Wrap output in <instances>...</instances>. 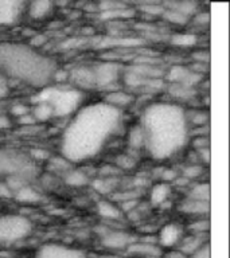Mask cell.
I'll list each match as a JSON object with an SVG mask.
<instances>
[{
    "label": "cell",
    "instance_id": "obj_1",
    "mask_svg": "<svg viewBox=\"0 0 230 258\" xmlns=\"http://www.w3.org/2000/svg\"><path fill=\"white\" fill-rule=\"evenodd\" d=\"M120 124V110L104 102L81 106L65 129L61 156L72 164L93 159L108 145Z\"/></svg>",
    "mask_w": 230,
    "mask_h": 258
},
{
    "label": "cell",
    "instance_id": "obj_2",
    "mask_svg": "<svg viewBox=\"0 0 230 258\" xmlns=\"http://www.w3.org/2000/svg\"><path fill=\"white\" fill-rule=\"evenodd\" d=\"M147 136L145 152L156 160H164L178 153L190 139L185 108L174 102L157 101L145 105L139 121Z\"/></svg>",
    "mask_w": 230,
    "mask_h": 258
},
{
    "label": "cell",
    "instance_id": "obj_3",
    "mask_svg": "<svg viewBox=\"0 0 230 258\" xmlns=\"http://www.w3.org/2000/svg\"><path fill=\"white\" fill-rule=\"evenodd\" d=\"M56 66L51 56L44 55L30 44L0 43V72L8 80H15L32 88H46L54 78Z\"/></svg>",
    "mask_w": 230,
    "mask_h": 258
},
{
    "label": "cell",
    "instance_id": "obj_4",
    "mask_svg": "<svg viewBox=\"0 0 230 258\" xmlns=\"http://www.w3.org/2000/svg\"><path fill=\"white\" fill-rule=\"evenodd\" d=\"M82 98L84 92L72 86L70 89H48L46 97L40 101H44L51 106L54 117H65L76 113L82 106Z\"/></svg>",
    "mask_w": 230,
    "mask_h": 258
},
{
    "label": "cell",
    "instance_id": "obj_5",
    "mask_svg": "<svg viewBox=\"0 0 230 258\" xmlns=\"http://www.w3.org/2000/svg\"><path fill=\"white\" fill-rule=\"evenodd\" d=\"M34 231V223L22 214L0 215V245H11L28 238Z\"/></svg>",
    "mask_w": 230,
    "mask_h": 258
},
{
    "label": "cell",
    "instance_id": "obj_6",
    "mask_svg": "<svg viewBox=\"0 0 230 258\" xmlns=\"http://www.w3.org/2000/svg\"><path fill=\"white\" fill-rule=\"evenodd\" d=\"M92 66L96 89H102L106 93L112 90L110 86L116 85L120 81L121 70H123L121 64L112 62V60H105V62L94 63Z\"/></svg>",
    "mask_w": 230,
    "mask_h": 258
},
{
    "label": "cell",
    "instance_id": "obj_7",
    "mask_svg": "<svg viewBox=\"0 0 230 258\" xmlns=\"http://www.w3.org/2000/svg\"><path fill=\"white\" fill-rule=\"evenodd\" d=\"M101 245L109 250H127L128 246L136 238L133 234L121 229H112L108 226H101V231L98 233Z\"/></svg>",
    "mask_w": 230,
    "mask_h": 258
},
{
    "label": "cell",
    "instance_id": "obj_8",
    "mask_svg": "<svg viewBox=\"0 0 230 258\" xmlns=\"http://www.w3.org/2000/svg\"><path fill=\"white\" fill-rule=\"evenodd\" d=\"M186 235V227L177 222H168L160 227L157 233V245L163 250L178 247Z\"/></svg>",
    "mask_w": 230,
    "mask_h": 258
},
{
    "label": "cell",
    "instance_id": "obj_9",
    "mask_svg": "<svg viewBox=\"0 0 230 258\" xmlns=\"http://www.w3.org/2000/svg\"><path fill=\"white\" fill-rule=\"evenodd\" d=\"M34 258H86L85 253L80 249L60 243H47L40 246Z\"/></svg>",
    "mask_w": 230,
    "mask_h": 258
},
{
    "label": "cell",
    "instance_id": "obj_10",
    "mask_svg": "<svg viewBox=\"0 0 230 258\" xmlns=\"http://www.w3.org/2000/svg\"><path fill=\"white\" fill-rule=\"evenodd\" d=\"M135 100H136V97H135L133 93H131L127 89L117 88L105 93L102 102L110 106V108L123 112L124 109L132 106L135 104Z\"/></svg>",
    "mask_w": 230,
    "mask_h": 258
},
{
    "label": "cell",
    "instance_id": "obj_11",
    "mask_svg": "<svg viewBox=\"0 0 230 258\" xmlns=\"http://www.w3.org/2000/svg\"><path fill=\"white\" fill-rule=\"evenodd\" d=\"M69 81L73 84V88L77 90H89L96 89L94 85V74H93V66H78L69 72Z\"/></svg>",
    "mask_w": 230,
    "mask_h": 258
},
{
    "label": "cell",
    "instance_id": "obj_12",
    "mask_svg": "<svg viewBox=\"0 0 230 258\" xmlns=\"http://www.w3.org/2000/svg\"><path fill=\"white\" fill-rule=\"evenodd\" d=\"M127 152L132 153L136 156L137 153L145 152V147H147V136H145L144 128L141 126V124L137 121L136 124H133L129 126L127 131Z\"/></svg>",
    "mask_w": 230,
    "mask_h": 258
},
{
    "label": "cell",
    "instance_id": "obj_13",
    "mask_svg": "<svg viewBox=\"0 0 230 258\" xmlns=\"http://www.w3.org/2000/svg\"><path fill=\"white\" fill-rule=\"evenodd\" d=\"M125 251L131 255L141 258H161L163 254V249L157 245V241H141V239H135Z\"/></svg>",
    "mask_w": 230,
    "mask_h": 258
},
{
    "label": "cell",
    "instance_id": "obj_14",
    "mask_svg": "<svg viewBox=\"0 0 230 258\" xmlns=\"http://www.w3.org/2000/svg\"><path fill=\"white\" fill-rule=\"evenodd\" d=\"M55 4L48 0H39V2H31V3L26 4L24 7V14L27 15L28 19L34 20V22H42V20L50 18L52 12H54Z\"/></svg>",
    "mask_w": 230,
    "mask_h": 258
},
{
    "label": "cell",
    "instance_id": "obj_15",
    "mask_svg": "<svg viewBox=\"0 0 230 258\" xmlns=\"http://www.w3.org/2000/svg\"><path fill=\"white\" fill-rule=\"evenodd\" d=\"M172 185L163 181H156L148 191V202L153 207H163L172 197Z\"/></svg>",
    "mask_w": 230,
    "mask_h": 258
},
{
    "label": "cell",
    "instance_id": "obj_16",
    "mask_svg": "<svg viewBox=\"0 0 230 258\" xmlns=\"http://www.w3.org/2000/svg\"><path fill=\"white\" fill-rule=\"evenodd\" d=\"M23 2H0V26H10L19 19L24 12Z\"/></svg>",
    "mask_w": 230,
    "mask_h": 258
},
{
    "label": "cell",
    "instance_id": "obj_17",
    "mask_svg": "<svg viewBox=\"0 0 230 258\" xmlns=\"http://www.w3.org/2000/svg\"><path fill=\"white\" fill-rule=\"evenodd\" d=\"M164 90H167V94L171 97L174 104L178 105H181L182 102H191L198 98L197 88H189L185 85L165 84Z\"/></svg>",
    "mask_w": 230,
    "mask_h": 258
},
{
    "label": "cell",
    "instance_id": "obj_18",
    "mask_svg": "<svg viewBox=\"0 0 230 258\" xmlns=\"http://www.w3.org/2000/svg\"><path fill=\"white\" fill-rule=\"evenodd\" d=\"M96 213L101 219L106 222H119L124 218V213L121 211L120 206L109 199H101L97 202Z\"/></svg>",
    "mask_w": 230,
    "mask_h": 258
},
{
    "label": "cell",
    "instance_id": "obj_19",
    "mask_svg": "<svg viewBox=\"0 0 230 258\" xmlns=\"http://www.w3.org/2000/svg\"><path fill=\"white\" fill-rule=\"evenodd\" d=\"M178 210L185 215H190L194 218H205L210 214V202L194 201L190 198H185L179 203Z\"/></svg>",
    "mask_w": 230,
    "mask_h": 258
},
{
    "label": "cell",
    "instance_id": "obj_20",
    "mask_svg": "<svg viewBox=\"0 0 230 258\" xmlns=\"http://www.w3.org/2000/svg\"><path fill=\"white\" fill-rule=\"evenodd\" d=\"M185 118L189 129L202 128L209 125L210 112L205 108H187L185 109Z\"/></svg>",
    "mask_w": 230,
    "mask_h": 258
},
{
    "label": "cell",
    "instance_id": "obj_21",
    "mask_svg": "<svg viewBox=\"0 0 230 258\" xmlns=\"http://www.w3.org/2000/svg\"><path fill=\"white\" fill-rule=\"evenodd\" d=\"M62 177H64L65 184L72 188H84L86 185H90V181H92L89 173L85 172V169L76 168V167L68 169L62 175Z\"/></svg>",
    "mask_w": 230,
    "mask_h": 258
},
{
    "label": "cell",
    "instance_id": "obj_22",
    "mask_svg": "<svg viewBox=\"0 0 230 258\" xmlns=\"http://www.w3.org/2000/svg\"><path fill=\"white\" fill-rule=\"evenodd\" d=\"M209 242V238H207V234H190L186 233V235L183 237V239L181 241V243L178 245L177 249H179L181 251H183L187 255H191L193 253H195L199 247L205 245Z\"/></svg>",
    "mask_w": 230,
    "mask_h": 258
},
{
    "label": "cell",
    "instance_id": "obj_23",
    "mask_svg": "<svg viewBox=\"0 0 230 258\" xmlns=\"http://www.w3.org/2000/svg\"><path fill=\"white\" fill-rule=\"evenodd\" d=\"M12 199L19 203H24V205H35L42 201V194L30 183V184L23 185L22 188L14 192Z\"/></svg>",
    "mask_w": 230,
    "mask_h": 258
},
{
    "label": "cell",
    "instance_id": "obj_24",
    "mask_svg": "<svg viewBox=\"0 0 230 258\" xmlns=\"http://www.w3.org/2000/svg\"><path fill=\"white\" fill-rule=\"evenodd\" d=\"M186 198L194 201L210 202V183L209 181H194L187 188Z\"/></svg>",
    "mask_w": 230,
    "mask_h": 258
},
{
    "label": "cell",
    "instance_id": "obj_25",
    "mask_svg": "<svg viewBox=\"0 0 230 258\" xmlns=\"http://www.w3.org/2000/svg\"><path fill=\"white\" fill-rule=\"evenodd\" d=\"M163 7L165 10H172V11H177L182 15L187 16V18H193L195 14L198 12V3L195 2H167V3L163 4Z\"/></svg>",
    "mask_w": 230,
    "mask_h": 258
},
{
    "label": "cell",
    "instance_id": "obj_26",
    "mask_svg": "<svg viewBox=\"0 0 230 258\" xmlns=\"http://www.w3.org/2000/svg\"><path fill=\"white\" fill-rule=\"evenodd\" d=\"M169 43L179 48L195 47L198 43V35L193 32H179L169 36Z\"/></svg>",
    "mask_w": 230,
    "mask_h": 258
},
{
    "label": "cell",
    "instance_id": "obj_27",
    "mask_svg": "<svg viewBox=\"0 0 230 258\" xmlns=\"http://www.w3.org/2000/svg\"><path fill=\"white\" fill-rule=\"evenodd\" d=\"M206 172V167L201 163H187L186 165H183L179 171L182 176L186 177L187 180H190L191 183H194L195 180H199Z\"/></svg>",
    "mask_w": 230,
    "mask_h": 258
},
{
    "label": "cell",
    "instance_id": "obj_28",
    "mask_svg": "<svg viewBox=\"0 0 230 258\" xmlns=\"http://www.w3.org/2000/svg\"><path fill=\"white\" fill-rule=\"evenodd\" d=\"M113 164L120 169V172H128V171H132V169L136 168L139 161H137V157L132 155V153L121 152L114 157V163Z\"/></svg>",
    "mask_w": 230,
    "mask_h": 258
},
{
    "label": "cell",
    "instance_id": "obj_29",
    "mask_svg": "<svg viewBox=\"0 0 230 258\" xmlns=\"http://www.w3.org/2000/svg\"><path fill=\"white\" fill-rule=\"evenodd\" d=\"M31 114L35 118L36 124L38 122H47L51 118H54V112H52L51 106L44 101H39L38 104L31 106Z\"/></svg>",
    "mask_w": 230,
    "mask_h": 258
},
{
    "label": "cell",
    "instance_id": "obj_30",
    "mask_svg": "<svg viewBox=\"0 0 230 258\" xmlns=\"http://www.w3.org/2000/svg\"><path fill=\"white\" fill-rule=\"evenodd\" d=\"M117 177H98L90 181V185L101 195H109L116 188Z\"/></svg>",
    "mask_w": 230,
    "mask_h": 258
},
{
    "label": "cell",
    "instance_id": "obj_31",
    "mask_svg": "<svg viewBox=\"0 0 230 258\" xmlns=\"http://www.w3.org/2000/svg\"><path fill=\"white\" fill-rule=\"evenodd\" d=\"M210 231V219L209 217L195 218L187 227L186 233L190 234H207Z\"/></svg>",
    "mask_w": 230,
    "mask_h": 258
},
{
    "label": "cell",
    "instance_id": "obj_32",
    "mask_svg": "<svg viewBox=\"0 0 230 258\" xmlns=\"http://www.w3.org/2000/svg\"><path fill=\"white\" fill-rule=\"evenodd\" d=\"M161 16H163L168 23L177 24V26H185V24L189 23L190 20V18H187V16L182 15V14H179V12L177 11H172V10H165V8Z\"/></svg>",
    "mask_w": 230,
    "mask_h": 258
},
{
    "label": "cell",
    "instance_id": "obj_33",
    "mask_svg": "<svg viewBox=\"0 0 230 258\" xmlns=\"http://www.w3.org/2000/svg\"><path fill=\"white\" fill-rule=\"evenodd\" d=\"M190 147L193 151H199V149L210 148V136L207 135H197V136L190 137Z\"/></svg>",
    "mask_w": 230,
    "mask_h": 258
},
{
    "label": "cell",
    "instance_id": "obj_34",
    "mask_svg": "<svg viewBox=\"0 0 230 258\" xmlns=\"http://www.w3.org/2000/svg\"><path fill=\"white\" fill-rule=\"evenodd\" d=\"M179 176V171L172 167H161L160 173H159V177L157 180L163 181V183H168V184H172L174 180Z\"/></svg>",
    "mask_w": 230,
    "mask_h": 258
},
{
    "label": "cell",
    "instance_id": "obj_35",
    "mask_svg": "<svg viewBox=\"0 0 230 258\" xmlns=\"http://www.w3.org/2000/svg\"><path fill=\"white\" fill-rule=\"evenodd\" d=\"M191 58H193L194 63L199 64H207L210 63V51L206 50V48H199V50H195L191 54Z\"/></svg>",
    "mask_w": 230,
    "mask_h": 258
},
{
    "label": "cell",
    "instance_id": "obj_36",
    "mask_svg": "<svg viewBox=\"0 0 230 258\" xmlns=\"http://www.w3.org/2000/svg\"><path fill=\"white\" fill-rule=\"evenodd\" d=\"M30 112H31V106L23 104V102H16V104L12 105L11 109H10L11 116L15 117L16 120H18L19 117L24 116V114H28Z\"/></svg>",
    "mask_w": 230,
    "mask_h": 258
},
{
    "label": "cell",
    "instance_id": "obj_37",
    "mask_svg": "<svg viewBox=\"0 0 230 258\" xmlns=\"http://www.w3.org/2000/svg\"><path fill=\"white\" fill-rule=\"evenodd\" d=\"M140 10L145 14H149V15L152 16H159L163 15V12H164V7H163V4H155V3H144L140 6Z\"/></svg>",
    "mask_w": 230,
    "mask_h": 258
},
{
    "label": "cell",
    "instance_id": "obj_38",
    "mask_svg": "<svg viewBox=\"0 0 230 258\" xmlns=\"http://www.w3.org/2000/svg\"><path fill=\"white\" fill-rule=\"evenodd\" d=\"M11 93V81L0 72V101L6 100Z\"/></svg>",
    "mask_w": 230,
    "mask_h": 258
},
{
    "label": "cell",
    "instance_id": "obj_39",
    "mask_svg": "<svg viewBox=\"0 0 230 258\" xmlns=\"http://www.w3.org/2000/svg\"><path fill=\"white\" fill-rule=\"evenodd\" d=\"M190 20H193L198 27H207L210 24V14L206 11H198Z\"/></svg>",
    "mask_w": 230,
    "mask_h": 258
},
{
    "label": "cell",
    "instance_id": "obj_40",
    "mask_svg": "<svg viewBox=\"0 0 230 258\" xmlns=\"http://www.w3.org/2000/svg\"><path fill=\"white\" fill-rule=\"evenodd\" d=\"M161 258H190L187 254H185L183 251H181L177 247L174 249H167L163 250V254H161Z\"/></svg>",
    "mask_w": 230,
    "mask_h": 258
},
{
    "label": "cell",
    "instance_id": "obj_41",
    "mask_svg": "<svg viewBox=\"0 0 230 258\" xmlns=\"http://www.w3.org/2000/svg\"><path fill=\"white\" fill-rule=\"evenodd\" d=\"M190 258H210V242L199 247V249L190 255Z\"/></svg>",
    "mask_w": 230,
    "mask_h": 258
},
{
    "label": "cell",
    "instance_id": "obj_42",
    "mask_svg": "<svg viewBox=\"0 0 230 258\" xmlns=\"http://www.w3.org/2000/svg\"><path fill=\"white\" fill-rule=\"evenodd\" d=\"M16 122L19 125H22V126H32V125L36 124L35 118H34V116L31 114V112L28 113V114H24V116L19 117V118L16 120Z\"/></svg>",
    "mask_w": 230,
    "mask_h": 258
},
{
    "label": "cell",
    "instance_id": "obj_43",
    "mask_svg": "<svg viewBox=\"0 0 230 258\" xmlns=\"http://www.w3.org/2000/svg\"><path fill=\"white\" fill-rule=\"evenodd\" d=\"M12 126V120L11 117L6 114V113L0 112V131L8 129Z\"/></svg>",
    "mask_w": 230,
    "mask_h": 258
},
{
    "label": "cell",
    "instance_id": "obj_44",
    "mask_svg": "<svg viewBox=\"0 0 230 258\" xmlns=\"http://www.w3.org/2000/svg\"><path fill=\"white\" fill-rule=\"evenodd\" d=\"M0 207H2V205H0Z\"/></svg>",
    "mask_w": 230,
    "mask_h": 258
}]
</instances>
